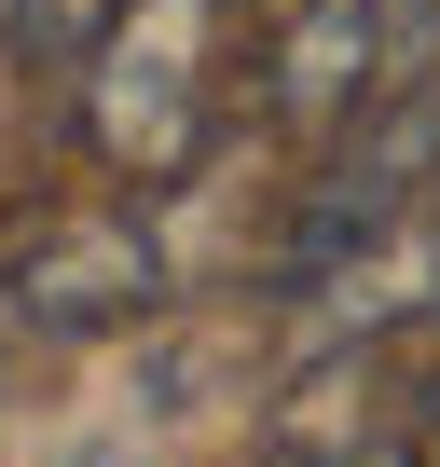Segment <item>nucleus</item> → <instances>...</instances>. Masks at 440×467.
Returning a JSON list of instances; mask_svg holds the SVG:
<instances>
[{
  "instance_id": "f257e3e1",
  "label": "nucleus",
  "mask_w": 440,
  "mask_h": 467,
  "mask_svg": "<svg viewBox=\"0 0 440 467\" xmlns=\"http://www.w3.org/2000/svg\"><path fill=\"white\" fill-rule=\"evenodd\" d=\"M220 110H235V0H110L83 69H69V124L110 179L165 192L206 165Z\"/></svg>"
},
{
  "instance_id": "f03ea898",
  "label": "nucleus",
  "mask_w": 440,
  "mask_h": 467,
  "mask_svg": "<svg viewBox=\"0 0 440 467\" xmlns=\"http://www.w3.org/2000/svg\"><path fill=\"white\" fill-rule=\"evenodd\" d=\"M165 303V248L138 206H56L0 248V330L28 344H97V330H138Z\"/></svg>"
},
{
  "instance_id": "7ed1b4c3",
  "label": "nucleus",
  "mask_w": 440,
  "mask_h": 467,
  "mask_svg": "<svg viewBox=\"0 0 440 467\" xmlns=\"http://www.w3.org/2000/svg\"><path fill=\"white\" fill-rule=\"evenodd\" d=\"M413 56H426V0H289V28L262 56V110L289 138H358Z\"/></svg>"
},
{
  "instance_id": "20e7f679",
  "label": "nucleus",
  "mask_w": 440,
  "mask_h": 467,
  "mask_svg": "<svg viewBox=\"0 0 440 467\" xmlns=\"http://www.w3.org/2000/svg\"><path fill=\"white\" fill-rule=\"evenodd\" d=\"M317 467H426V440H399V426H358V440H330Z\"/></svg>"
},
{
  "instance_id": "39448f33",
  "label": "nucleus",
  "mask_w": 440,
  "mask_h": 467,
  "mask_svg": "<svg viewBox=\"0 0 440 467\" xmlns=\"http://www.w3.org/2000/svg\"><path fill=\"white\" fill-rule=\"evenodd\" d=\"M0 192H15V110H0Z\"/></svg>"
},
{
  "instance_id": "423d86ee",
  "label": "nucleus",
  "mask_w": 440,
  "mask_h": 467,
  "mask_svg": "<svg viewBox=\"0 0 440 467\" xmlns=\"http://www.w3.org/2000/svg\"><path fill=\"white\" fill-rule=\"evenodd\" d=\"M426 467H440V399H426Z\"/></svg>"
}]
</instances>
